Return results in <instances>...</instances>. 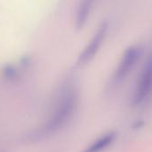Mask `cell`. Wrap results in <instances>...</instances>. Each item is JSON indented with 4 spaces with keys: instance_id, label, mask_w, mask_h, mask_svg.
I'll return each instance as SVG.
<instances>
[{
    "instance_id": "cell-7",
    "label": "cell",
    "mask_w": 152,
    "mask_h": 152,
    "mask_svg": "<svg viewBox=\"0 0 152 152\" xmlns=\"http://www.w3.org/2000/svg\"><path fill=\"white\" fill-rule=\"evenodd\" d=\"M3 76L5 79H7L9 81H14L18 77V71H16L12 67H7L3 71Z\"/></svg>"
},
{
    "instance_id": "cell-5",
    "label": "cell",
    "mask_w": 152,
    "mask_h": 152,
    "mask_svg": "<svg viewBox=\"0 0 152 152\" xmlns=\"http://www.w3.org/2000/svg\"><path fill=\"white\" fill-rule=\"evenodd\" d=\"M116 138L117 134L114 131L108 132L96 139L93 143H91L81 152H103L113 144Z\"/></svg>"
},
{
    "instance_id": "cell-1",
    "label": "cell",
    "mask_w": 152,
    "mask_h": 152,
    "mask_svg": "<svg viewBox=\"0 0 152 152\" xmlns=\"http://www.w3.org/2000/svg\"><path fill=\"white\" fill-rule=\"evenodd\" d=\"M78 91L75 85L67 83L59 91L47 120L28 134V140L41 141L54 136L73 119L78 107Z\"/></svg>"
},
{
    "instance_id": "cell-4",
    "label": "cell",
    "mask_w": 152,
    "mask_h": 152,
    "mask_svg": "<svg viewBox=\"0 0 152 152\" xmlns=\"http://www.w3.org/2000/svg\"><path fill=\"white\" fill-rule=\"evenodd\" d=\"M109 30V23L104 20L100 24L98 28L96 29L94 35L86 45V46L83 49L81 53L79 54L77 64L79 67H84L89 64L94 57L97 55L98 52L100 51L102 45H103L105 38L107 37V33Z\"/></svg>"
},
{
    "instance_id": "cell-3",
    "label": "cell",
    "mask_w": 152,
    "mask_h": 152,
    "mask_svg": "<svg viewBox=\"0 0 152 152\" xmlns=\"http://www.w3.org/2000/svg\"><path fill=\"white\" fill-rule=\"evenodd\" d=\"M152 94V52L148 56L139 78L135 85L133 96L132 105L134 107H140L144 104Z\"/></svg>"
},
{
    "instance_id": "cell-6",
    "label": "cell",
    "mask_w": 152,
    "mask_h": 152,
    "mask_svg": "<svg viewBox=\"0 0 152 152\" xmlns=\"http://www.w3.org/2000/svg\"><path fill=\"white\" fill-rule=\"evenodd\" d=\"M94 0H81L77 7L76 15V28L77 29H82L86 24L87 20L90 16L91 11L93 9Z\"/></svg>"
},
{
    "instance_id": "cell-2",
    "label": "cell",
    "mask_w": 152,
    "mask_h": 152,
    "mask_svg": "<svg viewBox=\"0 0 152 152\" xmlns=\"http://www.w3.org/2000/svg\"><path fill=\"white\" fill-rule=\"evenodd\" d=\"M142 54V48L137 45H132L125 51L110 80V85L113 88L119 86L127 78L135 68Z\"/></svg>"
}]
</instances>
